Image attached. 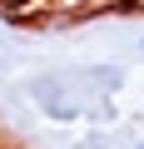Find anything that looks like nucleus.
<instances>
[{
    "instance_id": "f257e3e1",
    "label": "nucleus",
    "mask_w": 144,
    "mask_h": 149,
    "mask_svg": "<svg viewBox=\"0 0 144 149\" xmlns=\"http://www.w3.org/2000/svg\"><path fill=\"white\" fill-rule=\"evenodd\" d=\"M119 90H124L119 65H60L25 80L30 104L55 124H109Z\"/></svg>"
},
{
    "instance_id": "f03ea898",
    "label": "nucleus",
    "mask_w": 144,
    "mask_h": 149,
    "mask_svg": "<svg viewBox=\"0 0 144 149\" xmlns=\"http://www.w3.org/2000/svg\"><path fill=\"white\" fill-rule=\"evenodd\" d=\"M134 149H144V144H134Z\"/></svg>"
}]
</instances>
